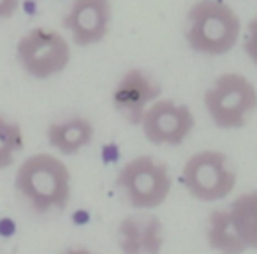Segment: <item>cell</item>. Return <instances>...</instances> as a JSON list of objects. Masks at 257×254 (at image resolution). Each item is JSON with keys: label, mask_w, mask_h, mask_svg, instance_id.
I'll list each match as a JSON object with an SVG mask.
<instances>
[{"label": "cell", "mask_w": 257, "mask_h": 254, "mask_svg": "<svg viewBox=\"0 0 257 254\" xmlns=\"http://www.w3.org/2000/svg\"><path fill=\"white\" fill-rule=\"evenodd\" d=\"M23 148V131L18 122L8 120L0 115V170L15 162V157Z\"/></svg>", "instance_id": "4fadbf2b"}, {"label": "cell", "mask_w": 257, "mask_h": 254, "mask_svg": "<svg viewBox=\"0 0 257 254\" xmlns=\"http://www.w3.org/2000/svg\"><path fill=\"white\" fill-rule=\"evenodd\" d=\"M243 51L246 53L248 60L257 67V16L252 18V22L248 23L246 39H245V44H243Z\"/></svg>", "instance_id": "2e32d148"}, {"label": "cell", "mask_w": 257, "mask_h": 254, "mask_svg": "<svg viewBox=\"0 0 257 254\" xmlns=\"http://www.w3.org/2000/svg\"><path fill=\"white\" fill-rule=\"evenodd\" d=\"M18 194L39 214L65 210L71 201V172L51 154H34L15 175Z\"/></svg>", "instance_id": "6da1fadb"}, {"label": "cell", "mask_w": 257, "mask_h": 254, "mask_svg": "<svg viewBox=\"0 0 257 254\" xmlns=\"http://www.w3.org/2000/svg\"><path fill=\"white\" fill-rule=\"evenodd\" d=\"M236 172L229 166L224 152L201 150L192 154L182 168V182L197 201L215 203L234 191Z\"/></svg>", "instance_id": "5b68a950"}, {"label": "cell", "mask_w": 257, "mask_h": 254, "mask_svg": "<svg viewBox=\"0 0 257 254\" xmlns=\"http://www.w3.org/2000/svg\"><path fill=\"white\" fill-rule=\"evenodd\" d=\"M227 210L246 250H257V191L238 196Z\"/></svg>", "instance_id": "7c38bea8"}, {"label": "cell", "mask_w": 257, "mask_h": 254, "mask_svg": "<svg viewBox=\"0 0 257 254\" xmlns=\"http://www.w3.org/2000/svg\"><path fill=\"white\" fill-rule=\"evenodd\" d=\"M241 20L224 0H196L187 13L185 41L192 51L220 57L238 44Z\"/></svg>", "instance_id": "7a4b0ae2"}, {"label": "cell", "mask_w": 257, "mask_h": 254, "mask_svg": "<svg viewBox=\"0 0 257 254\" xmlns=\"http://www.w3.org/2000/svg\"><path fill=\"white\" fill-rule=\"evenodd\" d=\"M196 118L187 104L173 99H157L141 118V131L155 147H180L194 131Z\"/></svg>", "instance_id": "52a82bcc"}, {"label": "cell", "mask_w": 257, "mask_h": 254, "mask_svg": "<svg viewBox=\"0 0 257 254\" xmlns=\"http://www.w3.org/2000/svg\"><path fill=\"white\" fill-rule=\"evenodd\" d=\"M48 143L62 155H76L90 147L95 138V127L86 117L74 115L48 125Z\"/></svg>", "instance_id": "30bf717a"}, {"label": "cell", "mask_w": 257, "mask_h": 254, "mask_svg": "<svg viewBox=\"0 0 257 254\" xmlns=\"http://www.w3.org/2000/svg\"><path fill=\"white\" fill-rule=\"evenodd\" d=\"M118 247L121 254H143V221L125 217L118 224Z\"/></svg>", "instance_id": "5bb4252c"}, {"label": "cell", "mask_w": 257, "mask_h": 254, "mask_svg": "<svg viewBox=\"0 0 257 254\" xmlns=\"http://www.w3.org/2000/svg\"><path fill=\"white\" fill-rule=\"evenodd\" d=\"M162 96V87L141 69H128L113 90V106L131 125H140L145 111Z\"/></svg>", "instance_id": "9c48e42d"}, {"label": "cell", "mask_w": 257, "mask_h": 254, "mask_svg": "<svg viewBox=\"0 0 257 254\" xmlns=\"http://www.w3.org/2000/svg\"><path fill=\"white\" fill-rule=\"evenodd\" d=\"M16 58L30 78L50 79L67 69L71 46L57 30L36 27L18 41Z\"/></svg>", "instance_id": "8992f818"}, {"label": "cell", "mask_w": 257, "mask_h": 254, "mask_svg": "<svg viewBox=\"0 0 257 254\" xmlns=\"http://www.w3.org/2000/svg\"><path fill=\"white\" fill-rule=\"evenodd\" d=\"M20 0H0V22L9 20L18 9Z\"/></svg>", "instance_id": "e0dca14e"}, {"label": "cell", "mask_w": 257, "mask_h": 254, "mask_svg": "<svg viewBox=\"0 0 257 254\" xmlns=\"http://www.w3.org/2000/svg\"><path fill=\"white\" fill-rule=\"evenodd\" d=\"M116 187L133 208L154 210L168 200L173 179L164 162H159L152 155H138L121 166Z\"/></svg>", "instance_id": "277c9868"}, {"label": "cell", "mask_w": 257, "mask_h": 254, "mask_svg": "<svg viewBox=\"0 0 257 254\" xmlns=\"http://www.w3.org/2000/svg\"><path fill=\"white\" fill-rule=\"evenodd\" d=\"M206 242L211 250L218 254H245L246 247L236 233L227 208L213 210L208 217Z\"/></svg>", "instance_id": "8fae6325"}, {"label": "cell", "mask_w": 257, "mask_h": 254, "mask_svg": "<svg viewBox=\"0 0 257 254\" xmlns=\"http://www.w3.org/2000/svg\"><path fill=\"white\" fill-rule=\"evenodd\" d=\"M113 22L111 0H72L64 16V27L76 46L86 48L100 43Z\"/></svg>", "instance_id": "ba28073f"}, {"label": "cell", "mask_w": 257, "mask_h": 254, "mask_svg": "<svg viewBox=\"0 0 257 254\" xmlns=\"http://www.w3.org/2000/svg\"><path fill=\"white\" fill-rule=\"evenodd\" d=\"M204 108L218 129L245 127L257 110V89L239 72H224L204 92Z\"/></svg>", "instance_id": "3957f363"}, {"label": "cell", "mask_w": 257, "mask_h": 254, "mask_svg": "<svg viewBox=\"0 0 257 254\" xmlns=\"http://www.w3.org/2000/svg\"><path fill=\"white\" fill-rule=\"evenodd\" d=\"M62 254H93L92 250H88V249H67L65 252H62Z\"/></svg>", "instance_id": "ac0fdd59"}, {"label": "cell", "mask_w": 257, "mask_h": 254, "mask_svg": "<svg viewBox=\"0 0 257 254\" xmlns=\"http://www.w3.org/2000/svg\"><path fill=\"white\" fill-rule=\"evenodd\" d=\"M164 247V228L157 217L143 221V254H161Z\"/></svg>", "instance_id": "9a60e30c"}]
</instances>
